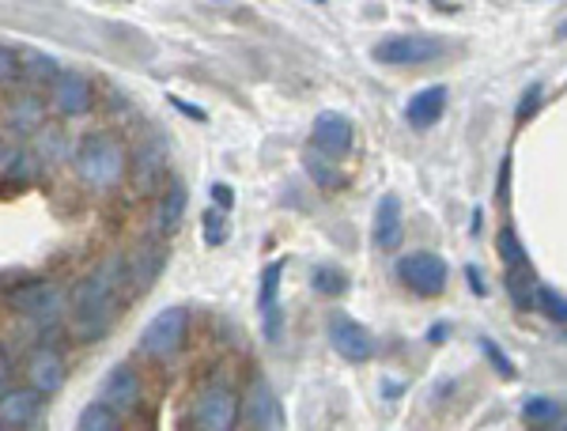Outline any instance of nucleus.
Listing matches in <instances>:
<instances>
[{"label":"nucleus","mask_w":567,"mask_h":431,"mask_svg":"<svg viewBox=\"0 0 567 431\" xmlns=\"http://www.w3.org/2000/svg\"><path fill=\"white\" fill-rule=\"evenodd\" d=\"M125 284V258L110 254L87 273L72 291V333L84 345H95L114 329L117 318V288Z\"/></svg>","instance_id":"1"},{"label":"nucleus","mask_w":567,"mask_h":431,"mask_svg":"<svg viewBox=\"0 0 567 431\" xmlns=\"http://www.w3.org/2000/svg\"><path fill=\"white\" fill-rule=\"evenodd\" d=\"M72 171H76V178L84 182L87 189H95V194H110V189L122 186L125 174H130V155H125V144L117 141L114 133L95 130V133H84L76 141Z\"/></svg>","instance_id":"2"},{"label":"nucleus","mask_w":567,"mask_h":431,"mask_svg":"<svg viewBox=\"0 0 567 431\" xmlns=\"http://www.w3.org/2000/svg\"><path fill=\"white\" fill-rule=\"evenodd\" d=\"M186 333H189L186 307H163L159 315H152V322L141 329L136 352H141L144 360H171V356L182 352Z\"/></svg>","instance_id":"3"},{"label":"nucleus","mask_w":567,"mask_h":431,"mask_svg":"<svg viewBox=\"0 0 567 431\" xmlns=\"http://www.w3.org/2000/svg\"><path fill=\"white\" fill-rule=\"evenodd\" d=\"M189 420H194L197 431H235L243 420V398L224 382H213L194 398Z\"/></svg>","instance_id":"4"},{"label":"nucleus","mask_w":567,"mask_h":431,"mask_svg":"<svg viewBox=\"0 0 567 431\" xmlns=\"http://www.w3.org/2000/svg\"><path fill=\"white\" fill-rule=\"evenodd\" d=\"M446 53V42L432 39V34H390L371 50V58L379 65L390 69H409V65H432Z\"/></svg>","instance_id":"5"},{"label":"nucleus","mask_w":567,"mask_h":431,"mask_svg":"<svg viewBox=\"0 0 567 431\" xmlns=\"http://www.w3.org/2000/svg\"><path fill=\"white\" fill-rule=\"evenodd\" d=\"M398 280L405 284L409 291H416V296H443L446 280H451V269H446V261L439 258V254L416 250L398 261Z\"/></svg>","instance_id":"6"},{"label":"nucleus","mask_w":567,"mask_h":431,"mask_svg":"<svg viewBox=\"0 0 567 431\" xmlns=\"http://www.w3.org/2000/svg\"><path fill=\"white\" fill-rule=\"evenodd\" d=\"M326 333H329V345H333V352L341 356V360L368 363L374 356V337L355 322V318L344 315V310H333V315L326 318Z\"/></svg>","instance_id":"7"},{"label":"nucleus","mask_w":567,"mask_h":431,"mask_svg":"<svg viewBox=\"0 0 567 431\" xmlns=\"http://www.w3.org/2000/svg\"><path fill=\"white\" fill-rule=\"evenodd\" d=\"M355 144V125L337 110H322L310 125V152L326 155V160H344Z\"/></svg>","instance_id":"8"},{"label":"nucleus","mask_w":567,"mask_h":431,"mask_svg":"<svg viewBox=\"0 0 567 431\" xmlns=\"http://www.w3.org/2000/svg\"><path fill=\"white\" fill-rule=\"evenodd\" d=\"M12 307L23 310V315L34 318V322L50 326L53 318L65 310V291H61L53 280H31V284H23V288L12 291Z\"/></svg>","instance_id":"9"},{"label":"nucleus","mask_w":567,"mask_h":431,"mask_svg":"<svg viewBox=\"0 0 567 431\" xmlns=\"http://www.w3.org/2000/svg\"><path fill=\"white\" fill-rule=\"evenodd\" d=\"M91 99H95V91H91L87 72H80V69H61L58 80L50 84V110H58L61 117L87 114Z\"/></svg>","instance_id":"10"},{"label":"nucleus","mask_w":567,"mask_h":431,"mask_svg":"<svg viewBox=\"0 0 567 431\" xmlns=\"http://www.w3.org/2000/svg\"><path fill=\"white\" fill-rule=\"evenodd\" d=\"M280 280H284V261H269L261 269L258 284V310H261V333L269 345H280L284 337V307H280Z\"/></svg>","instance_id":"11"},{"label":"nucleus","mask_w":567,"mask_h":431,"mask_svg":"<svg viewBox=\"0 0 567 431\" xmlns=\"http://www.w3.org/2000/svg\"><path fill=\"white\" fill-rule=\"evenodd\" d=\"M141 393H144L141 374H136L130 363H114L103 374V382H99V401H103L106 409H114L117 417L141 406Z\"/></svg>","instance_id":"12"},{"label":"nucleus","mask_w":567,"mask_h":431,"mask_svg":"<svg viewBox=\"0 0 567 431\" xmlns=\"http://www.w3.org/2000/svg\"><path fill=\"white\" fill-rule=\"evenodd\" d=\"M65 356L58 352L53 345H39L31 356H27V387L39 390L42 398H50V393H58L65 387Z\"/></svg>","instance_id":"13"},{"label":"nucleus","mask_w":567,"mask_h":431,"mask_svg":"<svg viewBox=\"0 0 567 431\" xmlns=\"http://www.w3.org/2000/svg\"><path fill=\"white\" fill-rule=\"evenodd\" d=\"M45 117H50V103H42L34 91H27V95L8 103L4 125H8V133H16L20 141H34V136L45 130Z\"/></svg>","instance_id":"14"},{"label":"nucleus","mask_w":567,"mask_h":431,"mask_svg":"<svg viewBox=\"0 0 567 431\" xmlns=\"http://www.w3.org/2000/svg\"><path fill=\"white\" fill-rule=\"evenodd\" d=\"M42 412V393L31 387H12L0 393V428L27 431Z\"/></svg>","instance_id":"15"},{"label":"nucleus","mask_w":567,"mask_h":431,"mask_svg":"<svg viewBox=\"0 0 567 431\" xmlns=\"http://www.w3.org/2000/svg\"><path fill=\"white\" fill-rule=\"evenodd\" d=\"M246 417H250L254 431H284V417H280V406H277V393L265 379H254L250 382V393H246Z\"/></svg>","instance_id":"16"},{"label":"nucleus","mask_w":567,"mask_h":431,"mask_svg":"<svg viewBox=\"0 0 567 431\" xmlns=\"http://www.w3.org/2000/svg\"><path fill=\"white\" fill-rule=\"evenodd\" d=\"M443 110H446V88L432 84V88L416 91V95L405 103V122L413 125L416 133H424V130H432V125H439Z\"/></svg>","instance_id":"17"},{"label":"nucleus","mask_w":567,"mask_h":431,"mask_svg":"<svg viewBox=\"0 0 567 431\" xmlns=\"http://www.w3.org/2000/svg\"><path fill=\"white\" fill-rule=\"evenodd\" d=\"M401 197L398 194H386L374 205V224H371V238L379 250H393V246L401 243V232H405V224H401Z\"/></svg>","instance_id":"18"},{"label":"nucleus","mask_w":567,"mask_h":431,"mask_svg":"<svg viewBox=\"0 0 567 431\" xmlns=\"http://www.w3.org/2000/svg\"><path fill=\"white\" fill-rule=\"evenodd\" d=\"M167 265V250L163 246H141L136 254L125 258V284H133V291H148L155 277Z\"/></svg>","instance_id":"19"},{"label":"nucleus","mask_w":567,"mask_h":431,"mask_svg":"<svg viewBox=\"0 0 567 431\" xmlns=\"http://www.w3.org/2000/svg\"><path fill=\"white\" fill-rule=\"evenodd\" d=\"M186 205H189V189H186V182H182V178L167 182V189H163L159 205H155V232H159V235L178 232L182 216H186Z\"/></svg>","instance_id":"20"},{"label":"nucleus","mask_w":567,"mask_h":431,"mask_svg":"<svg viewBox=\"0 0 567 431\" xmlns=\"http://www.w3.org/2000/svg\"><path fill=\"white\" fill-rule=\"evenodd\" d=\"M133 174H136V186L141 189H155L163 178H167V148H163L159 141L144 144L141 152H136V160L130 163Z\"/></svg>","instance_id":"21"},{"label":"nucleus","mask_w":567,"mask_h":431,"mask_svg":"<svg viewBox=\"0 0 567 431\" xmlns=\"http://www.w3.org/2000/svg\"><path fill=\"white\" fill-rule=\"evenodd\" d=\"M58 72H61V65L53 61V53L39 50V45H23V50H20V76L31 88L53 84V80H58Z\"/></svg>","instance_id":"22"},{"label":"nucleus","mask_w":567,"mask_h":431,"mask_svg":"<svg viewBox=\"0 0 567 431\" xmlns=\"http://www.w3.org/2000/svg\"><path fill=\"white\" fill-rule=\"evenodd\" d=\"M303 171L310 174V182H315L318 189H326V194H337V189L349 186V174L341 171V163L326 160V155H318V152L303 155Z\"/></svg>","instance_id":"23"},{"label":"nucleus","mask_w":567,"mask_h":431,"mask_svg":"<svg viewBox=\"0 0 567 431\" xmlns=\"http://www.w3.org/2000/svg\"><path fill=\"white\" fill-rule=\"evenodd\" d=\"M31 152L39 155V163H65V160H72L76 144L69 141L65 130H58V125H45V130L31 141Z\"/></svg>","instance_id":"24"},{"label":"nucleus","mask_w":567,"mask_h":431,"mask_svg":"<svg viewBox=\"0 0 567 431\" xmlns=\"http://www.w3.org/2000/svg\"><path fill=\"white\" fill-rule=\"evenodd\" d=\"M0 171H4V178L12 182V186H20V182L23 186H31V182L39 178L42 163L31 148H12L4 155V163H0Z\"/></svg>","instance_id":"25"},{"label":"nucleus","mask_w":567,"mask_h":431,"mask_svg":"<svg viewBox=\"0 0 567 431\" xmlns=\"http://www.w3.org/2000/svg\"><path fill=\"white\" fill-rule=\"evenodd\" d=\"M72 431H122V417L114 409H106L103 401H91L76 417V428Z\"/></svg>","instance_id":"26"},{"label":"nucleus","mask_w":567,"mask_h":431,"mask_svg":"<svg viewBox=\"0 0 567 431\" xmlns=\"http://www.w3.org/2000/svg\"><path fill=\"white\" fill-rule=\"evenodd\" d=\"M496 250H499L503 273H515V269H526V265H529L526 246H523V238H518L515 227H503L499 238H496Z\"/></svg>","instance_id":"27"},{"label":"nucleus","mask_w":567,"mask_h":431,"mask_svg":"<svg viewBox=\"0 0 567 431\" xmlns=\"http://www.w3.org/2000/svg\"><path fill=\"white\" fill-rule=\"evenodd\" d=\"M310 284H315V291H322V296H344L349 291V273L337 269V265H318L315 273H310Z\"/></svg>","instance_id":"28"},{"label":"nucleus","mask_w":567,"mask_h":431,"mask_svg":"<svg viewBox=\"0 0 567 431\" xmlns=\"http://www.w3.org/2000/svg\"><path fill=\"white\" fill-rule=\"evenodd\" d=\"M537 310H542L545 318H553V322H567V296H560L556 288H548V284H537Z\"/></svg>","instance_id":"29"},{"label":"nucleus","mask_w":567,"mask_h":431,"mask_svg":"<svg viewBox=\"0 0 567 431\" xmlns=\"http://www.w3.org/2000/svg\"><path fill=\"white\" fill-rule=\"evenodd\" d=\"M523 417L529 420V424H553L556 417H560V406H556L553 398H529L526 401V409H523Z\"/></svg>","instance_id":"30"},{"label":"nucleus","mask_w":567,"mask_h":431,"mask_svg":"<svg viewBox=\"0 0 567 431\" xmlns=\"http://www.w3.org/2000/svg\"><path fill=\"white\" fill-rule=\"evenodd\" d=\"M481 352H484V360H488L492 367H496V374H499V379H515V363H511V356L507 352H499V345L496 341H492V337H481Z\"/></svg>","instance_id":"31"},{"label":"nucleus","mask_w":567,"mask_h":431,"mask_svg":"<svg viewBox=\"0 0 567 431\" xmlns=\"http://www.w3.org/2000/svg\"><path fill=\"white\" fill-rule=\"evenodd\" d=\"M200 235H205L208 246H219L227 238V224H224V213L219 208H208L205 219H200Z\"/></svg>","instance_id":"32"},{"label":"nucleus","mask_w":567,"mask_h":431,"mask_svg":"<svg viewBox=\"0 0 567 431\" xmlns=\"http://www.w3.org/2000/svg\"><path fill=\"white\" fill-rule=\"evenodd\" d=\"M20 80V50H12L8 42H0V88Z\"/></svg>","instance_id":"33"},{"label":"nucleus","mask_w":567,"mask_h":431,"mask_svg":"<svg viewBox=\"0 0 567 431\" xmlns=\"http://www.w3.org/2000/svg\"><path fill=\"white\" fill-rule=\"evenodd\" d=\"M213 208H219V213H227V208H235V189L227 186V182H213Z\"/></svg>","instance_id":"34"},{"label":"nucleus","mask_w":567,"mask_h":431,"mask_svg":"<svg viewBox=\"0 0 567 431\" xmlns=\"http://www.w3.org/2000/svg\"><path fill=\"white\" fill-rule=\"evenodd\" d=\"M542 106V84H534V88H526V95H523V106H518V122H529V114Z\"/></svg>","instance_id":"35"},{"label":"nucleus","mask_w":567,"mask_h":431,"mask_svg":"<svg viewBox=\"0 0 567 431\" xmlns=\"http://www.w3.org/2000/svg\"><path fill=\"white\" fill-rule=\"evenodd\" d=\"M8 382H12V360H8V352H4V348H0V393L12 390V387H8Z\"/></svg>","instance_id":"36"},{"label":"nucleus","mask_w":567,"mask_h":431,"mask_svg":"<svg viewBox=\"0 0 567 431\" xmlns=\"http://www.w3.org/2000/svg\"><path fill=\"white\" fill-rule=\"evenodd\" d=\"M171 103H175V110H182V114H186V117H194V122H208V117H205V110L189 106L186 99H171Z\"/></svg>","instance_id":"37"},{"label":"nucleus","mask_w":567,"mask_h":431,"mask_svg":"<svg viewBox=\"0 0 567 431\" xmlns=\"http://www.w3.org/2000/svg\"><path fill=\"white\" fill-rule=\"evenodd\" d=\"M465 280H470V288L477 291V296H484V291H488V288H484V277H481V269H473V265H470V269H465Z\"/></svg>","instance_id":"38"},{"label":"nucleus","mask_w":567,"mask_h":431,"mask_svg":"<svg viewBox=\"0 0 567 431\" xmlns=\"http://www.w3.org/2000/svg\"><path fill=\"white\" fill-rule=\"evenodd\" d=\"M382 393H390V398H398L401 387H398V382H382Z\"/></svg>","instance_id":"39"},{"label":"nucleus","mask_w":567,"mask_h":431,"mask_svg":"<svg viewBox=\"0 0 567 431\" xmlns=\"http://www.w3.org/2000/svg\"><path fill=\"white\" fill-rule=\"evenodd\" d=\"M4 155H8V152H4V141H0V163H4Z\"/></svg>","instance_id":"40"},{"label":"nucleus","mask_w":567,"mask_h":431,"mask_svg":"<svg viewBox=\"0 0 567 431\" xmlns=\"http://www.w3.org/2000/svg\"><path fill=\"white\" fill-rule=\"evenodd\" d=\"M27 431H42V428H34V424H31V428H27Z\"/></svg>","instance_id":"41"},{"label":"nucleus","mask_w":567,"mask_h":431,"mask_svg":"<svg viewBox=\"0 0 567 431\" xmlns=\"http://www.w3.org/2000/svg\"><path fill=\"white\" fill-rule=\"evenodd\" d=\"M0 431H4V428H0Z\"/></svg>","instance_id":"42"}]
</instances>
